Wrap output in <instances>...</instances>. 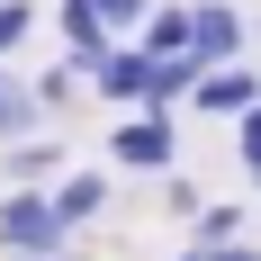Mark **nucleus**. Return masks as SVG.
Returning <instances> with one entry per match:
<instances>
[{"mask_svg":"<svg viewBox=\"0 0 261 261\" xmlns=\"http://www.w3.org/2000/svg\"><path fill=\"white\" fill-rule=\"evenodd\" d=\"M63 171H72V162H63L54 135H18V144H0V180H9V189H54Z\"/></svg>","mask_w":261,"mask_h":261,"instance_id":"39448f33","label":"nucleus"},{"mask_svg":"<svg viewBox=\"0 0 261 261\" xmlns=\"http://www.w3.org/2000/svg\"><path fill=\"white\" fill-rule=\"evenodd\" d=\"M144 54H189V0H153V18L135 36Z\"/></svg>","mask_w":261,"mask_h":261,"instance_id":"1a4fd4ad","label":"nucleus"},{"mask_svg":"<svg viewBox=\"0 0 261 261\" xmlns=\"http://www.w3.org/2000/svg\"><path fill=\"white\" fill-rule=\"evenodd\" d=\"M252 27H261V18H252Z\"/></svg>","mask_w":261,"mask_h":261,"instance_id":"6ab92c4d","label":"nucleus"},{"mask_svg":"<svg viewBox=\"0 0 261 261\" xmlns=\"http://www.w3.org/2000/svg\"><path fill=\"white\" fill-rule=\"evenodd\" d=\"M108 198H117V189H108V171H81V162L54 180V207H63V225H72V234H90V225H99Z\"/></svg>","mask_w":261,"mask_h":261,"instance_id":"6e6552de","label":"nucleus"},{"mask_svg":"<svg viewBox=\"0 0 261 261\" xmlns=\"http://www.w3.org/2000/svg\"><path fill=\"white\" fill-rule=\"evenodd\" d=\"M0 261H81V252H0Z\"/></svg>","mask_w":261,"mask_h":261,"instance_id":"f3484780","label":"nucleus"},{"mask_svg":"<svg viewBox=\"0 0 261 261\" xmlns=\"http://www.w3.org/2000/svg\"><path fill=\"white\" fill-rule=\"evenodd\" d=\"M162 207L180 216V225H198V207H207V189L189 180V171H162Z\"/></svg>","mask_w":261,"mask_h":261,"instance_id":"ddd939ff","label":"nucleus"},{"mask_svg":"<svg viewBox=\"0 0 261 261\" xmlns=\"http://www.w3.org/2000/svg\"><path fill=\"white\" fill-rule=\"evenodd\" d=\"M90 99H108V108H144V99H153V54L135 45V36H126V45H108V63L90 72Z\"/></svg>","mask_w":261,"mask_h":261,"instance_id":"20e7f679","label":"nucleus"},{"mask_svg":"<svg viewBox=\"0 0 261 261\" xmlns=\"http://www.w3.org/2000/svg\"><path fill=\"white\" fill-rule=\"evenodd\" d=\"M0 252H72L54 189H0Z\"/></svg>","mask_w":261,"mask_h":261,"instance_id":"f03ea898","label":"nucleus"},{"mask_svg":"<svg viewBox=\"0 0 261 261\" xmlns=\"http://www.w3.org/2000/svg\"><path fill=\"white\" fill-rule=\"evenodd\" d=\"M243 225H252V207H243V198H207V207H198V225H189V243H243Z\"/></svg>","mask_w":261,"mask_h":261,"instance_id":"9d476101","label":"nucleus"},{"mask_svg":"<svg viewBox=\"0 0 261 261\" xmlns=\"http://www.w3.org/2000/svg\"><path fill=\"white\" fill-rule=\"evenodd\" d=\"M27 36H36V0H0V63L27 54Z\"/></svg>","mask_w":261,"mask_h":261,"instance_id":"f8f14e48","label":"nucleus"},{"mask_svg":"<svg viewBox=\"0 0 261 261\" xmlns=\"http://www.w3.org/2000/svg\"><path fill=\"white\" fill-rule=\"evenodd\" d=\"M261 27L252 9H234V0H189V54H207V63H252Z\"/></svg>","mask_w":261,"mask_h":261,"instance_id":"7ed1b4c3","label":"nucleus"},{"mask_svg":"<svg viewBox=\"0 0 261 261\" xmlns=\"http://www.w3.org/2000/svg\"><path fill=\"white\" fill-rule=\"evenodd\" d=\"M252 99H261V72H252V63H216V72L189 90V108H198V117H243Z\"/></svg>","mask_w":261,"mask_h":261,"instance_id":"423d86ee","label":"nucleus"},{"mask_svg":"<svg viewBox=\"0 0 261 261\" xmlns=\"http://www.w3.org/2000/svg\"><path fill=\"white\" fill-rule=\"evenodd\" d=\"M18 135H45V99H36V72L0 63V144H18Z\"/></svg>","mask_w":261,"mask_h":261,"instance_id":"0eeeda50","label":"nucleus"},{"mask_svg":"<svg viewBox=\"0 0 261 261\" xmlns=\"http://www.w3.org/2000/svg\"><path fill=\"white\" fill-rule=\"evenodd\" d=\"M243 180H252V198H261V162H243Z\"/></svg>","mask_w":261,"mask_h":261,"instance_id":"a211bd4d","label":"nucleus"},{"mask_svg":"<svg viewBox=\"0 0 261 261\" xmlns=\"http://www.w3.org/2000/svg\"><path fill=\"white\" fill-rule=\"evenodd\" d=\"M234 162H261V99L234 117Z\"/></svg>","mask_w":261,"mask_h":261,"instance_id":"dca6fc26","label":"nucleus"},{"mask_svg":"<svg viewBox=\"0 0 261 261\" xmlns=\"http://www.w3.org/2000/svg\"><path fill=\"white\" fill-rule=\"evenodd\" d=\"M108 18V36H144V18H153V0H90Z\"/></svg>","mask_w":261,"mask_h":261,"instance_id":"4468645a","label":"nucleus"},{"mask_svg":"<svg viewBox=\"0 0 261 261\" xmlns=\"http://www.w3.org/2000/svg\"><path fill=\"white\" fill-rule=\"evenodd\" d=\"M108 162L117 171H180V108H126L108 126Z\"/></svg>","mask_w":261,"mask_h":261,"instance_id":"f257e3e1","label":"nucleus"},{"mask_svg":"<svg viewBox=\"0 0 261 261\" xmlns=\"http://www.w3.org/2000/svg\"><path fill=\"white\" fill-rule=\"evenodd\" d=\"M81 81H90V72H81L72 54H63L54 72H36V99H45V117H63V108H72V90H81Z\"/></svg>","mask_w":261,"mask_h":261,"instance_id":"9b49d317","label":"nucleus"},{"mask_svg":"<svg viewBox=\"0 0 261 261\" xmlns=\"http://www.w3.org/2000/svg\"><path fill=\"white\" fill-rule=\"evenodd\" d=\"M180 261H261V243L243 234V243H180Z\"/></svg>","mask_w":261,"mask_h":261,"instance_id":"2eb2a0df","label":"nucleus"}]
</instances>
